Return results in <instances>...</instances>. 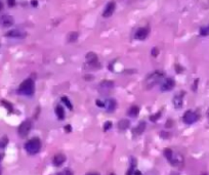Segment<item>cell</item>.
<instances>
[{
	"label": "cell",
	"mask_w": 209,
	"mask_h": 175,
	"mask_svg": "<svg viewBox=\"0 0 209 175\" xmlns=\"http://www.w3.org/2000/svg\"><path fill=\"white\" fill-rule=\"evenodd\" d=\"M78 37H79V34L77 33V32H71L68 35V41L69 42H75L78 39Z\"/></svg>",
	"instance_id": "44dd1931"
},
{
	"label": "cell",
	"mask_w": 209,
	"mask_h": 175,
	"mask_svg": "<svg viewBox=\"0 0 209 175\" xmlns=\"http://www.w3.org/2000/svg\"><path fill=\"white\" fill-rule=\"evenodd\" d=\"M13 23H15V20L11 15H2L0 18V25L3 26V27H10L13 26Z\"/></svg>",
	"instance_id": "30bf717a"
},
{
	"label": "cell",
	"mask_w": 209,
	"mask_h": 175,
	"mask_svg": "<svg viewBox=\"0 0 209 175\" xmlns=\"http://www.w3.org/2000/svg\"><path fill=\"white\" fill-rule=\"evenodd\" d=\"M26 35H27L26 32H24L22 30H19V29L10 30L9 32L6 33V36L10 37V38H24V37H26Z\"/></svg>",
	"instance_id": "9c48e42d"
},
{
	"label": "cell",
	"mask_w": 209,
	"mask_h": 175,
	"mask_svg": "<svg viewBox=\"0 0 209 175\" xmlns=\"http://www.w3.org/2000/svg\"><path fill=\"white\" fill-rule=\"evenodd\" d=\"M25 150L27 151L28 154L30 155H36L38 154L41 150V141L39 138H32L29 140L28 142H26L25 145Z\"/></svg>",
	"instance_id": "3957f363"
},
{
	"label": "cell",
	"mask_w": 209,
	"mask_h": 175,
	"mask_svg": "<svg viewBox=\"0 0 209 175\" xmlns=\"http://www.w3.org/2000/svg\"><path fill=\"white\" fill-rule=\"evenodd\" d=\"M15 0H8V5H9L10 7L15 6Z\"/></svg>",
	"instance_id": "f1b7e54d"
},
{
	"label": "cell",
	"mask_w": 209,
	"mask_h": 175,
	"mask_svg": "<svg viewBox=\"0 0 209 175\" xmlns=\"http://www.w3.org/2000/svg\"><path fill=\"white\" fill-rule=\"evenodd\" d=\"M113 87H114V83H113L112 81L106 80V81H103L102 83L100 84L99 89H100V91L102 92V93H109V92L112 90Z\"/></svg>",
	"instance_id": "ba28073f"
},
{
	"label": "cell",
	"mask_w": 209,
	"mask_h": 175,
	"mask_svg": "<svg viewBox=\"0 0 209 175\" xmlns=\"http://www.w3.org/2000/svg\"><path fill=\"white\" fill-rule=\"evenodd\" d=\"M32 127H33V123L31 120H26L24 121L22 124L20 125L19 127V134H20L21 137H26L27 135L29 134V132L31 131L32 129Z\"/></svg>",
	"instance_id": "277c9868"
},
{
	"label": "cell",
	"mask_w": 209,
	"mask_h": 175,
	"mask_svg": "<svg viewBox=\"0 0 209 175\" xmlns=\"http://www.w3.org/2000/svg\"><path fill=\"white\" fill-rule=\"evenodd\" d=\"M97 104L101 108H104V102H100V100H97Z\"/></svg>",
	"instance_id": "f546056e"
},
{
	"label": "cell",
	"mask_w": 209,
	"mask_h": 175,
	"mask_svg": "<svg viewBox=\"0 0 209 175\" xmlns=\"http://www.w3.org/2000/svg\"><path fill=\"white\" fill-rule=\"evenodd\" d=\"M183 96H184V92L177 94V95H175V97H174L173 104H174V107H175L176 109H181V107H183Z\"/></svg>",
	"instance_id": "5bb4252c"
},
{
	"label": "cell",
	"mask_w": 209,
	"mask_h": 175,
	"mask_svg": "<svg viewBox=\"0 0 209 175\" xmlns=\"http://www.w3.org/2000/svg\"><path fill=\"white\" fill-rule=\"evenodd\" d=\"M150 30L148 28H140L136 32H135V38L138 40H145L148 37Z\"/></svg>",
	"instance_id": "8fae6325"
},
{
	"label": "cell",
	"mask_w": 209,
	"mask_h": 175,
	"mask_svg": "<svg viewBox=\"0 0 209 175\" xmlns=\"http://www.w3.org/2000/svg\"><path fill=\"white\" fill-rule=\"evenodd\" d=\"M160 116H161V112H158L157 114L152 115V116L150 117V120H151V121H157V120L160 118Z\"/></svg>",
	"instance_id": "484cf974"
},
{
	"label": "cell",
	"mask_w": 209,
	"mask_h": 175,
	"mask_svg": "<svg viewBox=\"0 0 209 175\" xmlns=\"http://www.w3.org/2000/svg\"><path fill=\"white\" fill-rule=\"evenodd\" d=\"M58 175H73V172L70 169H64L63 171L58 173Z\"/></svg>",
	"instance_id": "d4e9b609"
},
{
	"label": "cell",
	"mask_w": 209,
	"mask_h": 175,
	"mask_svg": "<svg viewBox=\"0 0 209 175\" xmlns=\"http://www.w3.org/2000/svg\"><path fill=\"white\" fill-rule=\"evenodd\" d=\"M66 130L68 132H70V131H71V127H70L69 125H68V126H66Z\"/></svg>",
	"instance_id": "d6a6232c"
},
{
	"label": "cell",
	"mask_w": 209,
	"mask_h": 175,
	"mask_svg": "<svg viewBox=\"0 0 209 175\" xmlns=\"http://www.w3.org/2000/svg\"><path fill=\"white\" fill-rule=\"evenodd\" d=\"M164 156L166 157L167 160L170 161L171 159H172V157H173V152H172L170 149H166V150L164 151Z\"/></svg>",
	"instance_id": "7402d4cb"
},
{
	"label": "cell",
	"mask_w": 209,
	"mask_h": 175,
	"mask_svg": "<svg viewBox=\"0 0 209 175\" xmlns=\"http://www.w3.org/2000/svg\"><path fill=\"white\" fill-rule=\"evenodd\" d=\"M200 35L201 36L209 35V26H207V27H202V28L200 29Z\"/></svg>",
	"instance_id": "cb8c5ba5"
},
{
	"label": "cell",
	"mask_w": 209,
	"mask_h": 175,
	"mask_svg": "<svg viewBox=\"0 0 209 175\" xmlns=\"http://www.w3.org/2000/svg\"><path fill=\"white\" fill-rule=\"evenodd\" d=\"M174 86H175V81H174L172 78H167L162 82L160 89H161V91L166 92V91L172 90V89L174 88Z\"/></svg>",
	"instance_id": "5b68a950"
},
{
	"label": "cell",
	"mask_w": 209,
	"mask_h": 175,
	"mask_svg": "<svg viewBox=\"0 0 209 175\" xmlns=\"http://www.w3.org/2000/svg\"><path fill=\"white\" fill-rule=\"evenodd\" d=\"M19 92L24 95H33L35 92V83L31 78L26 79L25 81L21 83L20 87H19Z\"/></svg>",
	"instance_id": "7a4b0ae2"
},
{
	"label": "cell",
	"mask_w": 209,
	"mask_h": 175,
	"mask_svg": "<svg viewBox=\"0 0 209 175\" xmlns=\"http://www.w3.org/2000/svg\"><path fill=\"white\" fill-rule=\"evenodd\" d=\"M158 53H159V51H158V49H157V48H153V49H152V55L157 56V55H158Z\"/></svg>",
	"instance_id": "83f0119b"
},
{
	"label": "cell",
	"mask_w": 209,
	"mask_h": 175,
	"mask_svg": "<svg viewBox=\"0 0 209 175\" xmlns=\"http://www.w3.org/2000/svg\"><path fill=\"white\" fill-rule=\"evenodd\" d=\"M111 127H112V123L110 121L106 122V123H104V131H107V130H109Z\"/></svg>",
	"instance_id": "4316f807"
},
{
	"label": "cell",
	"mask_w": 209,
	"mask_h": 175,
	"mask_svg": "<svg viewBox=\"0 0 209 175\" xmlns=\"http://www.w3.org/2000/svg\"><path fill=\"white\" fill-rule=\"evenodd\" d=\"M56 114L58 116L60 120H63L65 118V111H64V108L62 107V106H58L56 109Z\"/></svg>",
	"instance_id": "d6986e66"
},
{
	"label": "cell",
	"mask_w": 209,
	"mask_h": 175,
	"mask_svg": "<svg viewBox=\"0 0 209 175\" xmlns=\"http://www.w3.org/2000/svg\"><path fill=\"white\" fill-rule=\"evenodd\" d=\"M2 7H3V4H2V2H1V1H0V10L2 9Z\"/></svg>",
	"instance_id": "e575fe53"
},
{
	"label": "cell",
	"mask_w": 209,
	"mask_h": 175,
	"mask_svg": "<svg viewBox=\"0 0 209 175\" xmlns=\"http://www.w3.org/2000/svg\"><path fill=\"white\" fill-rule=\"evenodd\" d=\"M169 162H170L173 166H179L184 163V159H183V157H181V155H175L172 157V159H171Z\"/></svg>",
	"instance_id": "2e32d148"
},
{
	"label": "cell",
	"mask_w": 209,
	"mask_h": 175,
	"mask_svg": "<svg viewBox=\"0 0 209 175\" xmlns=\"http://www.w3.org/2000/svg\"><path fill=\"white\" fill-rule=\"evenodd\" d=\"M1 173H2V168H1V166H0V175H1Z\"/></svg>",
	"instance_id": "74e56055"
},
{
	"label": "cell",
	"mask_w": 209,
	"mask_h": 175,
	"mask_svg": "<svg viewBox=\"0 0 209 175\" xmlns=\"http://www.w3.org/2000/svg\"><path fill=\"white\" fill-rule=\"evenodd\" d=\"M87 175H99V174H97V173H88Z\"/></svg>",
	"instance_id": "d590c367"
},
{
	"label": "cell",
	"mask_w": 209,
	"mask_h": 175,
	"mask_svg": "<svg viewBox=\"0 0 209 175\" xmlns=\"http://www.w3.org/2000/svg\"><path fill=\"white\" fill-rule=\"evenodd\" d=\"M183 120H184L186 124H193V123H195L198 120V116H197L196 113L192 112V111H187L184 114Z\"/></svg>",
	"instance_id": "8992f818"
},
{
	"label": "cell",
	"mask_w": 209,
	"mask_h": 175,
	"mask_svg": "<svg viewBox=\"0 0 209 175\" xmlns=\"http://www.w3.org/2000/svg\"><path fill=\"white\" fill-rule=\"evenodd\" d=\"M138 113H140V108H138V106H133V107L130 108L129 111H128V115H129L130 117H136L138 115Z\"/></svg>",
	"instance_id": "ffe728a7"
},
{
	"label": "cell",
	"mask_w": 209,
	"mask_h": 175,
	"mask_svg": "<svg viewBox=\"0 0 209 175\" xmlns=\"http://www.w3.org/2000/svg\"><path fill=\"white\" fill-rule=\"evenodd\" d=\"M129 125H130V123L127 119H122L121 121H119V123H118V127H119V129H121V130H126L128 127H129Z\"/></svg>",
	"instance_id": "e0dca14e"
},
{
	"label": "cell",
	"mask_w": 209,
	"mask_h": 175,
	"mask_svg": "<svg viewBox=\"0 0 209 175\" xmlns=\"http://www.w3.org/2000/svg\"><path fill=\"white\" fill-rule=\"evenodd\" d=\"M62 100H63V102H64V104H66L67 108H68V109H69V110H72V109H73V106H72L71 102H70V99L68 98V97H67V96H63V97H62Z\"/></svg>",
	"instance_id": "603a6c76"
},
{
	"label": "cell",
	"mask_w": 209,
	"mask_h": 175,
	"mask_svg": "<svg viewBox=\"0 0 209 175\" xmlns=\"http://www.w3.org/2000/svg\"><path fill=\"white\" fill-rule=\"evenodd\" d=\"M146 130V122L145 121H142L140 123V124L138 125V127H136V128H135V133H136V134H142V133H144V131H145Z\"/></svg>",
	"instance_id": "ac0fdd59"
},
{
	"label": "cell",
	"mask_w": 209,
	"mask_h": 175,
	"mask_svg": "<svg viewBox=\"0 0 209 175\" xmlns=\"http://www.w3.org/2000/svg\"><path fill=\"white\" fill-rule=\"evenodd\" d=\"M134 175H142V173H140V171H134Z\"/></svg>",
	"instance_id": "836d02e7"
},
{
	"label": "cell",
	"mask_w": 209,
	"mask_h": 175,
	"mask_svg": "<svg viewBox=\"0 0 209 175\" xmlns=\"http://www.w3.org/2000/svg\"><path fill=\"white\" fill-rule=\"evenodd\" d=\"M65 161H66V156L63 155V154H58V155L54 156L52 162H54V166H58V167H59V166H61L62 164H64Z\"/></svg>",
	"instance_id": "4fadbf2b"
},
{
	"label": "cell",
	"mask_w": 209,
	"mask_h": 175,
	"mask_svg": "<svg viewBox=\"0 0 209 175\" xmlns=\"http://www.w3.org/2000/svg\"><path fill=\"white\" fill-rule=\"evenodd\" d=\"M2 104H4L5 107H7V108H8V110H10V111H11V106H10V104H8V102H4V100H3Z\"/></svg>",
	"instance_id": "4dcf8cb0"
},
{
	"label": "cell",
	"mask_w": 209,
	"mask_h": 175,
	"mask_svg": "<svg viewBox=\"0 0 209 175\" xmlns=\"http://www.w3.org/2000/svg\"><path fill=\"white\" fill-rule=\"evenodd\" d=\"M116 106H117V104H116L115 99H108L107 102H104V107L107 108L108 112H113L116 109Z\"/></svg>",
	"instance_id": "9a60e30c"
},
{
	"label": "cell",
	"mask_w": 209,
	"mask_h": 175,
	"mask_svg": "<svg viewBox=\"0 0 209 175\" xmlns=\"http://www.w3.org/2000/svg\"><path fill=\"white\" fill-rule=\"evenodd\" d=\"M115 8H116V2H115V1H110V2L106 5V7H104V13H103V17H104V18H110V17L114 13Z\"/></svg>",
	"instance_id": "52a82bcc"
},
{
	"label": "cell",
	"mask_w": 209,
	"mask_h": 175,
	"mask_svg": "<svg viewBox=\"0 0 209 175\" xmlns=\"http://www.w3.org/2000/svg\"><path fill=\"white\" fill-rule=\"evenodd\" d=\"M164 78V72L162 71H154L153 73H151L147 79H146L145 84H146V88L150 89L152 87H154L155 85H157L158 83H160L162 81V79Z\"/></svg>",
	"instance_id": "6da1fadb"
},
{
	"label": "cell",
	"mask_w": 209,
	"mask_h": 175,
	"mask_svg": "<svg viewBox=\"0 0 209 175\" xmlns=\"http://www.w3.org/2000/svg\"><path fill=\"white\" fill-rule=\"evenodd\" d=\"M32 5H33V6H37V1H36V0H33V1H32Z\"/></svg>",
	"instance_id": "1f68e13d"
},
{
	"label": "cell",
	"mask_w": 209,
	"mask_h": 175,
	"mask_svg": "<svg viewBox=\"0 0 209 175\" xmlns=\"http://www.w3.org/2000/svg\"><path fill=\"white\" fill-rule=\"evenodd\" d=\"M171 175H179V173H174L173 172V173H171Z\"/></svg>",
	"instance_id": "8d00e7d4"
},
{
	"label": "cell",
	"mask_w": 209,
	"mask_h": 175,
	"mask_svg": "<svg viewBox=\"0 0 209 175\" xmlns=\"http://www.w3.org/2000/svg\"><path fill=\"white\" fill-rule=\"evenodd\" d=\"M85 58H86V61L88 63L89 66H97L99 65L97 63V55L93 52H88V53L85 55Z\"/></svg>",
	"instance_id": "7c38bea8"
}]
</instances>
